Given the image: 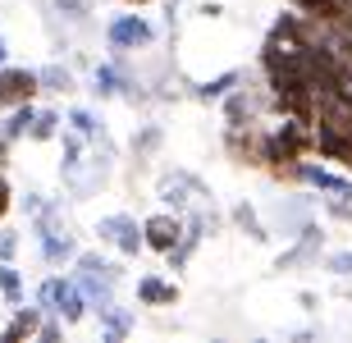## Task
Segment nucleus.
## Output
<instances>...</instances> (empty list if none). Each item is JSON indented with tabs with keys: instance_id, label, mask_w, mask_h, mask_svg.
<instances>
[{
	"instance_id": "3",
	"label": "nucleus",
	"mask_w": 352,
	"mask_h": 343,
	"mask_svg": "<svg viewBox=\"0 0 352 343\" xmlns=\"http://www.w3.org/2000/svg\"><path fill=\"white\" fill-rule=\"evenodd\" d=\"M105 41H110V51L129 55V51H146L151 41H156V23L146 19V14L129 10V14H115L110 23H105Z\"/></svg>"
},
{
	"instance_id": "2",
	"label": "nucleus",
	"mask_w": 352,
	"mask_h": 343,
	"mask_svg": "<svg viewBox=\"0 0 352 343\" xmlns=\"http://www.w3.org/2000/svg\"><path fill=\"white\" fill-rule=\"evenodd\" d=\"M96 238H101V247H115L124 261H133L142 252V220L129 211H110L96 220Z\"/></svg>"
},
{
	"instance_id": "16",
	"label": "nucleus",
	"mask_w": 352,
	"mask_h": 343,
	"mask_svg": "<svg viewBox=\"0 0 352 343\" xmlns=\"http://www.w3.org/2000/svg\"><path fill=\"white\" fill-rule=\"evenodd\" d=\"M229 220H234V229H243L252 243H270V225L261 220V211H256L252 201H238L234 211H229Z\"/></svg>"
},
{
	"instance_id": "1",
	"label": "nucleus",
	"mask_w": 352,
	"mask_h": 343,
	"mask_svg": "<svg viewBox=\"0 0 352 343\" xmlns=\"http://www.w3.org/2000/svg\"><path fill=\"white\" fill-rule=\"evenodd\" d=\"M37 307L46 316H60L65 325H82L87 320V298L74 284V275H46L37 289Z\"/></svg>"
},
{
	"instance_id": "7",
	"label": "nucleus",
	"mask_w": 352,
	"mask_h": 343,
	"mask_svg": "<svg viewBox=\"0 0 352 343\" xmlns=\"http://www.w3.org/2000/svg\"><path fill=\"white\" fill-rule=\"evenodd\" d=\"M320 247H325V234H320L316 220H307V225L293 234V247H284L279 256H274V270H298V265L320 261Z\"/></svg>"
},
{
	"instance_id": "5",
	"label": "nucleus",
	"mask_w": 352,
	"mask_h": 343,
	"mask_svg": "<svg viewBox=\"0 0 352 343\" xmlns=\"http://www.w3.org/2000/svg\"><path fill=\"white\" fill-rule=\"evenodd\" d=\"M156 197H160V206H170V211H188L192 201H206L210 197V188L201 184L197 174H188V170H170L156 184Z\"/></svg>"
},
{
	"instance_id": "25",
	"label": "nucleus",
	"mask_w": 352,
	"mask_h": 343,
	"mask_svg": "<svg viewBox=\"0 0 352 343\" xmlns=\"http://www.w3.org/2000/svg\"><path fill=\"white\" fill-rule=\"evenodd\" d=\"M325 265H329V275H343V279H348L352 275V252H334Z\"/></svg>"
},
{
	"instance_id": "21",
	"label": "nucleus",
	"mask_w": 352,
	"mask_h": 343,
	"mask_svg": "<svg viewBox=\"0 0 352 343\" xmlns=\"http://www.w3.org/2000/svg\"><path fill=\"white\" fill-rule=\"evenodd\" d=\"M320 211H325L329 220H339V225H352V188L325 192V197H320Z\"/></svg>"
},
{
	"instance_id": "28",
	"label": "nucleus",
	"mask_w": 352,
	"mask_h": 343,
	"mask_svg": "<svg viewBox=\"0 0 352 343\" xmlns=\"http://www.w3.org/2000/svg\"><path fill=\"white\" fill-rule=\"evenodd\" d=\"M124 10H146V5H156V0H119Z\"/></svg>"
},
{
	"instance_id": "23",
	"label": "nucleus",
	"mask_w": 352,
	"mask_h": 343,
	"mask_svg": "<svg viewBox=\"0 0 352 343\" xmlns=\"http://www.w3.org/2000/svg\"><path fill=\"white\" fill-rule=\"evenodd\" d=\"M51 10L60 14V19H74V23H78V19L91 14V0H51Z\"/></svg>"
},
{
	"instance_id": "29",
	"label": "nucleus",
	"mask_w": 352,
	"mask_h": 343,
	"mask_svg": "<svg viewBox=\"0 0 352 343\" xmlns=\"http://www.w3.org/2000/svg\"><path fill=\"white\" fill-rule=\"evenodd\" d=\"M5 165H10V142L0 137V174H5Z\"/></svg>"
},
{
	"instance_id": "27",
	"label": "nucleus",
	"mask_w": 352,
	"mask_h": 343,
	"mask_svg": "<svg viewBox=\"0 0 352 343\" xmlns=\"http://www.w3.org/2000/svg\"><path fill=\"white\" fill-rule=\"evenodd\" d=\"M298 302H302V307H307V311H316V307H320V298H316V293H311V289H307V293H298Z\"/></svg>"
},
{
	"instance_id": "12",
	"label": "nucleus",
	"mask_w": 352,
	"mask_h": 343,
	"mask_svg": "<svg viewBox=\"0 0 352 343\" xmlns=\"http://www.w3.org/2000/svg\"><path fill=\"white\" fill-rule=\"evenodd\" d=\"M138 302L142 307H174L179 302V284L160 275H142L138 279Z\"/></svg>"
},
{
	"instance_id": "30",
	"label": "nucleus",
	"mask_w": 352,
	"mask_h": 343,
	"mask_svg": "<svg viewBox=\"0 0 352 343\" xmlns=\"http://www.w3.org/2000/svg\"><path fill=\"white\" fill-rule=\"evenodd\" d=\"M10 60V41H5V32H0V65Z\"/></svg>"
},
{
	"instance_id": "9",
	"label": "nucleus",
	"mask_w": 352,
	"mask_h": 343,
	"mask_svg": "<svg viewBox=\"0 0 352 343\" xmlns=\"http://www.w3.org/2000/svg\"><path fill=\"white\" fill-rule=\"evenodd\" d=\"M32 238H37V252H41V261L51 265V270L74 265V256H78V243H74L65 229H32Z\"/></svg>"
},
{
	"instance_id": "14",
	"label": "nucleus",
	"mask_w": 352,
	"mask_h": 343,
	"mask_svg": "<svg viewBox=\"0 0 352 343\" xmlns=\"http://www.w3.org/2000/svg\"><path fill=\"white\" fill-rule=\"evenodd\" d=\"M32 119H37V106L32 101H23V106H14V110H0V137L5 142H23L28 129H32Z\"/></svg>"
},
{
	"instance_id": "24",
	"label": "nucleus",
	"mask_w": 352,
	"mask_h": 343,
	"mask_svg": "<svg viewBox=\"0 0 352 343\" xmlns=\"http://www.w3.org/2000/svg\"><path fill=\"white\" fill-rule=\"evenodd\" d=\"M19 247H23V238L14 234V229H0V261H14Z\"/></svg>"
},
{
	"instance_id": "4",
	"label": "nucleus",
	"mask_w": 352,
	"mask_h": 343,
	"mask_svg": "<svg viewBox=\"0 0 352 343\" xmlns=\"http://www.w3.org/2000/svg\"><path fill=\"white\" fill-rule=\"evenodd\" d=\"M261 137H265V124H224V156L234 165H248V170H261Z\"/></svg>"
},
{
	"instance_id": "6",
	"label": "nucleus",
	"mask_w": 352,
	"mask_h": 343,
	"mask_svg": "<svg viewBox=\"0 0 352 343\" xmlns=\"http://www.w3.org/2000/svg\"><path fill=\"white\" fill-rule=\"evenodd\" d=\"M183 238V211H151L142 220V247L156 252V256H165V252H174V243Z\"/></svg>"
},
{
	"instance_id": "8",
	"label": "nucleus",
	"mask_w": 352,
	"mask_h": 343,
	"mask_svg": "<svg viewBox=\"0 0 352 343\" xmlns=\"http://www.w3.org/2000/svg\"><path fill=\"white\" fill-rule=\"evenodd\" d=\"M23 101H37V69L28 65H0V110H14Z\"/></svg>"
},
{
	"instance_id": "20",
	"label": "nucleus",
	"mask_w": 352,
	"mask_h": 343,
	"mask_svg": "<svg viewBox=\"0 0 352 343\" xmlns=\"http://www.w3.org/2000/svg\"><path fill=\"white\" fill-rule=\"evenodd\" d=\"M65 124H69V129H74V133H82V137H101V115H96V110H87V106H74V110H69V115H65Z\"/></svg>"
},
{
	"instance_id": "18",
	"label": "nucleus",
	"mask_w": 352,
	"mask_h": 343,
	"mask_svg": "<svg viewBox=\"0 0 352 343\" xmlns=\"http://www.w3.org/2000/svg\"><path fill=\"white\" fill-rule=\"evenodd\" d=\"M0 298H5V307L23 302V275H19L14 261H0Z\"/></svg>"
},
{
	"instance_id": "15",
	"label": "nucleus",
	"mask_w": 352,
	"mask_h": 343,
	"mask_svg": "<svg viewBox=\"0 0 352 343\" xmlns=\"http://www.w3.org/2000/svg\"><path fill=\"white\" fill-rule=\"evenodd\" d=\"M248 78L243 69H224L220 78H206V82H192V101H201V106H210V101H220L224 92H234L238 82Z\"/></svg>"
},
{
	"instance_id": "13",
	"label": "nucleus",
	"mask_w": 352,
	"mask_h": 343,
	"mask_svg": "<svg viewBox=\"0 0 352 343\" xmlns=\"http://www.w3.org/2000/svg\"><path fill=\"white\" fill-rule=\"evenodd\" d=\"M14 311V320L10 325H5V330H0V339L5 343H19V339H37V325H41V316H46V311H41V307H10Z\"/></svg>"
},
{
	"instance_id": "22",
	"label": "nucleus",
	"mask_w": 352,
	"mask_h": 343,
	"mask_svg": "<svg viewBox=\"0 0 352 343\" xmlns=\"http://www.w3.org/2000/svg\"><path fill=\"white\" fill-rule=\"evenodd\" d=\"M160 142H165V129H160V124H142V129L133 133V151H138V156H151Z\"/></svg>"
},
{
	"instance_id": "10",
	"label": "nucleus",
	"mask_w": 352,
	"mask_h": 343,
	"mask_svg": "<svg viewBox=\"0 0 352 343\" xmlns=\"http://www.w3.org/2000/svg\"><path fill=\"white\" fill-rule=\"evenodd\" d=\"M129 74H124V60H105V65H96L91 69V96L96 101H115V96H124V87H129Z\"/></svg>"
},
{
	"instance_id": "19",
	"label": "nucleus",
	"mask_w": 352,
	"mask_h": 343,
	"mask_svg": "<svg viewBox=\"0 0 352 343\" xmlns=\"http://www.w3.org/2000/svg\"><path fill=\"white\" fill-rule=\"evenodd\" d=\"M133 330V311H129V307H110V311H101V334H105V339H124V334H129Z\"/></svg>"
},
{
	"instance_id": "26",
	"label": "nucleus",
	"mask_w": 352,
	"mask_h": 343,
	"mask_svg": "<svg viewBox=\"0 0 352 343\" xmlns=\"http://www.w3.org/2000/svg\"><path fill=\"white\" fill-rule=\"evenodd\" d=\"M10 211H14V192H10V184H5V174H0V225L10 220Z\"/></svg>"
},
{
	"instance_id": "11",
	"label": "nucleus",
	"mask_w": 352,
	"mask_h": 343,
	"mask_svg": "<svg viewBox=\"0 0 352 343\" xmlns=\"http://www.w3.org/2000/svg\"><path fill=\"white\" fill-rule=\"evenodd\" d=\"M37 92L46 96H74L78 92V74L69 65H41L37 69Z\"/></svg>"
},
{
	"instance_id": "17",
	"label": "nucleus",
	"mask_w": 352,
	"mask_h": 343,
	"mask_svg": "<svg viewBox=\"0 0 352 343\" xmlns=\"http://www.w3.org/2000/svg\"><path fill=\"white\" fill-rule=\"evenodd\" d=\"M60 129H65V115H60V110H37L32 129H28V142H55Z\"/></svg>"
}]
</instances>
